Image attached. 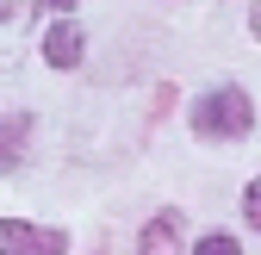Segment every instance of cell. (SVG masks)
<instances>
[{
	"instance_id": "cell-1",
	"label": "cell",
	"mask_w": 261,
	"mask_h": 255,
	"mask_svg": "<svg viewBox=\"0 0 261 255\" xmlns=\"http://www.w3.org/2000/svg\"><path fill=\"white\" fill-rule=\"evenodd\" d=\"M249 124H255V112H249L243 87H218V93L199 100V112H193V131L199 137H249Z\"/></svg>"
},
{
	"instance_id": "cell-2",
	"label": "cell",
	"mask_w": 261,
	"mask_h": 255,
	"mask_svg": "<svg viewBox=\"0 0 261 255\" xmlns=\"http://www.w3.org/2000/svg\"><path fill=\"white\" fill-rule=\"evenodd\" d=\"M38 13H44V0H0V75L19 62L31 25H38Z\"/></svg>"
},
{
	"instance_id": "cell-3",
	"label": "cell",
	"mask_w": 261,
	"mask_h": 255,
	"mask_svg": "<svg viewBox=\"0 0 261 255\" xmlns=\"http://www.w3.org/2000/svg\"><path fill=\"white\" fill-rule=\"evenodd\" d=\"M69 237L62 231H38L25 218H0V255H62Z\"/></svg>"
},
{
	"instance_id": "cell-4",
	"label": "cell",
	"mask_w": 261,
	"mask_h": 255,
	"mask_svg": "<svg viewBox=\"0 0 261 255\" xmlns=\"http://www.w3.org/2000/svg\"><path fill=\"white\" fill-rule=\"evenodd\" d=\"M81 50H87V38H81L75 19H56V25L44 31V62H50V69H75Z\"/></svg>"
},
{
	"instance_id": "cell-5",
	"label": "cell",
	"mask_w": 261,
	"mask_h": 255,
	"mask_svg": "<svg viewBox=\"0 0 261 255\" xmlns=\"http://www.w3.org/2000/svg\"><path fill=\"white\" fill-rule=\"evenodd\" d=\"M180 212H155L149 224H143V243H137V255H180Z\"/></svg>"
},
{
	"instance_id": "cell-6",
	"label": "cell",
	"mask_w": 261,
	"mask_h": 255,
	"mask_svg": "<svg viewBox=\"0 0 261 255\" xmlns=\"http://www.w3.org/2000/svg\"><path fill=\"white\" fill-rule=\"evenodd\" d=\"M19 143H25V118L0 131V168H13V162H19Z\"/></svg>"
},
{
	"instance_id": "cell-7",
	"label": "cell",
	"mask_w": 261,
	"mask_h": 255,
	"mask_svg": "<svg viewBox=\"0 0 261 255\" xmlns=\"http://www.w3.org/2000/svg\"><path fill=\"white\" fill-rule=\"evenodd\" d=\"M193 255H243V249H237V237H205Z\"/></svg>"
},
{
	"instance_id": "cell-8",
	"label": "cell",
	"mask_w": 261,
	"mask_h": 255,
	"mask_svg": "<svg viewBox=\"0 0 261 255\" xmlns=\"http://www.w3.org/2000/svg\"><path fill=\"white\" fill-rule=\"evenodd\" d=\"M243 212H249V224L261 231V181H249V193H243Z\"/></svg>"
},
{
	"instance_id": "cell-9",
	"label": "cell",
	"mask_w": 261,
	"mask_h": 255,
	"mask_svg": "<svg viewBox=\"0 0 261 255\" xmlns=\"http://www.w3.org/2000/svg\"><path fill=\"white\" fill-rule=\"evenodd\" d=\"M44 7H50L56 19H69V13H75V0H44Z\"/></svg>"
},
{
	"instance_id": "cell-10",
	"label": "cell",
	"mask_w": 261,
	"mask_h": 255,
	"mask_svg": "<svg viewBox=\"0 0 261 255\" xmlns=\"http://www.w3.org/2000/svg\"><path fill=\"white\" fill-rule=\"evenodd\" d=\"M249 31H255V38H261V0H255V13H249Z\"/></svg>"
}]
</instances>
